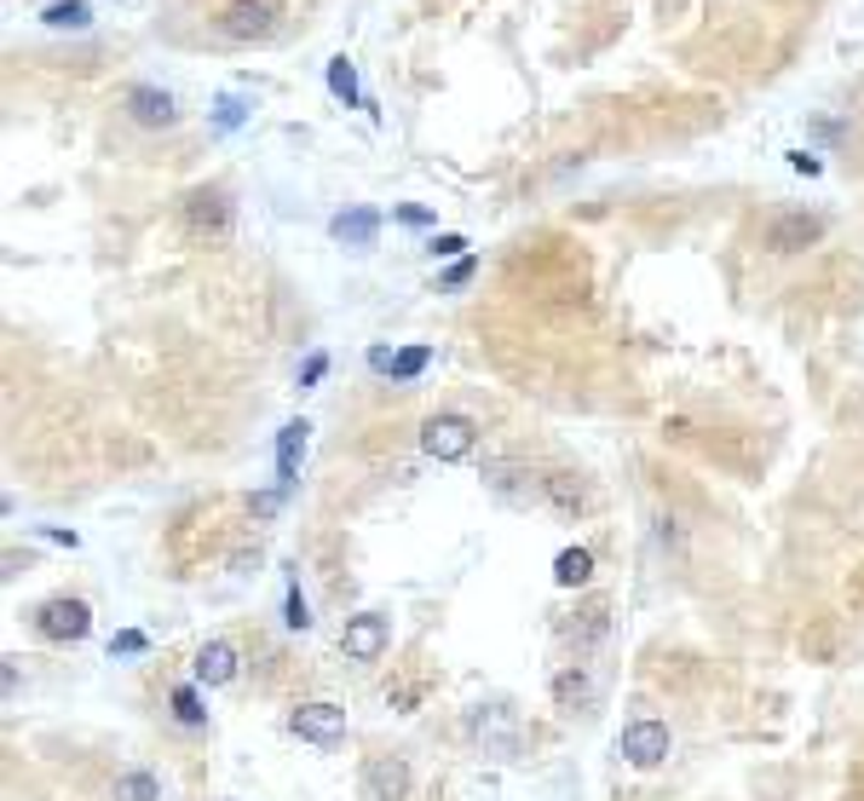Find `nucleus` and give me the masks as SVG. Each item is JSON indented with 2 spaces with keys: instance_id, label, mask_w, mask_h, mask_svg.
I'll return each instance as SVG.
<instances>
[{
  "instance_id": "nucleus-1",
  "label": "nucleus",
  "mask_w": 864,
  "mask_h": 801,
  "mask_svg": "<svg viewBox=\"0 0 864 801\" xmlns=\"http://www.w3.org/2000/svg\"><path fill=\"white\" fill-rule=\"evenodd\" d=\"M283 12H289V0H219L214 30L225 41H271Z\"/></svg>"
},
{
  "instance_id": "nucleus-2",
  "label": "nucleus",
  "mask_w": 864,
  "mask_h": 801,
  "mask_svg": "<svg viewBox=\"0 0 864 801\" xmlns=\"http://www.w3.org/2000/svg\"><path fill=\"white\" fill-rule=\"evenodd\" d=\"M473 444H478V427H473V415H426L421 421V450L432 462H467L473 456Z\"/></svg>"
},
{
  "instance_id": "nucleus-3",
  "label": "nucleus",
  "mask_w": 864,
  "mask_h": 801,
  "mask_svg": "<svg viewBox=\"0 0 864 801\" xmlns=\"http://www.w3.org/2000/svg\"><path fill=\"white\" fill-rule=\"evenodd\" d=\"M185 225H191L196 237H208V242L231 237V225H237L231 191H225V185H196V191H185Z\"/></svg>"
},
{
  "instance_id": "nucleus-4",
  "label": "nucleus",
  "mask_w": 864,
  "mask_h": 801,
  "mask_svg": "<svg viewBox=\"0 0 864 801\" xmlns=\"http://www.w3.org/2000/svg\"><path fill=\"white\" fill-rule=\"evenodd\" d=\"M121 105H127V121H133V128H144V133L180 128V98L162 93V87H150V82H133Z\"/></svg>"
},
{
  "instance_id": "nucleus-5",
  "label": "nucleus",
  "mask_w": 864,
  "mask_h": 801,
  "mask_svg": "<svg viewBox=\"0 0 864 801\" xmlns=\"http://www.w3.org/2000/svg\"><path fill=\"white\" fill-rule=\"evenodd\" d=\"M289 727H294V738H306V744H317V749H335V744L346 738V710L328 704V697H312V704H300V710L289 715Z\"/></svg>"
},
{
  "instance_id": "nucleus-6",
  "label": "nucleus",
  "mask_w": 864,
  "mask_h": 801,
  "mask_svg": "<svg viewBox=\"0 0 864 801\" xmlns=\"http://www.w3.org/2000/svg\"><path fill=\"white\" fill-rule=\"evenodd\" d=\"M392 646V623L380 617V611H358V617H346V635H341V652L352 663H375L380 652Z\"/></svg>"
},
{
  "instance_id": "nucleus-7",
  "label": "nucleus",
  "mask_w": 864,
  "mask_h": 801,
  "mask_svg": "<svg viewBox=\"0 0 864 801\" xmlns=\"http://www.w3.org/2000/svg\"><path fill=\"white\" fill-rule=\"evenodd\" d=\"M617 749H623L628 767H657V761H669V727H663V721H651V715H640V721H628V727H623Z\"/></svg>"
},
{
  "instance_id": "nucleus-8",
  "label": "nucleus",
  "mask_w": 864,
  "mask_h": 801,
  "mask_svg": "<svg viewBox=\"0 0 864 801\" xmlns=\"http://www.w3.org/2000/svg\"><path fill=\"white\" fill-rule=\"evenodd\" d=\"M410 767H403V756H369L364 761V779H358V790H364V801H410Z\"/></svg>"
},
{
  "instance_id": "nucleus-9",
  "label": "nucleus",
  "mask_w": 864,
  "mask_h": 801,
  "mask_svg": "<svg viewBox=\"0 0 864 801\" xmlns=\"http://www.w3.org/2000/svg\"><path fill=\"white\" fill-rule=\"evenodd\" d=\"M824 237V214H807V208H790V214H778L767 225V248L773 255H801V248H812Z\"/></svg>"
},
{
  "instance_id": "nucleus-10",
  "label": "nucleus",
  "mask_w": 864,
  "mask_h": 801,
  "mask_svg": "<svg viewBox=\"0 0 864 801\" xmlns=\"http://www.w3.org/2000/svg\"><path fill=\"white\" fill-rule=\"evenodd\" d=\"M35 629H41L46 640H82V635L93 629V611H87V599L58 594V599H46V606L35 611Z\"/></svg>"
},
{
  "instance_id": "nucleus-11",
  "label": "nucleus",
  "mask_w": 864,
  "mask_h": 801,
  "mask_svg": "<svg viewBox=\"0 0 864 801\" xmlns=\"http://www.w3.org/2000/svg\"><path fill=\"white\" fill-rule=\"evenodd\" d=\"M237 646H225V640H208V646H196V658H191V674H196V686H231L237 681Z\"/></svg>"
},
{
  "instance_id": "nucleus-12",
  "label": "nucleus",
  "mask_w": 864,
  "mask_h": 801,
  "mask_svg": "<svg viewBox=\"0 0 864 801\" xmlns=\"http://www.w3.org/2000/svg\"><path fill=\"white\" fill-rule=\"evenodd\" d=\"M473 733L485 738V749H496V756H514L519 749V715L507 704H490V710L473 715Z\"/></svg>"
},
{
  "instance_id": "nucleus-13",
  "label": "nucleus",
  "mask_w": 864,
  "mask_h": 801,
  "mask_svg": "<svg viewBox=\"0 0 864 801\" xmlns=\"http://www.w3.org/2000/svg\"><path fill=\"white\" fill-rule=\"evenodd\" d=\"M306 421H289L283 433H277V496H289L300 485V456H306Z\"/></svg>"
},
{
  "instance_id": "nucleus-14",
  "label": "nucleus",
  "mask_w": 864,
  "mask_h": 801,
  "mask_svg": "<svg viewBox=\"0 0 864 801\" xmlns=\"http://www.w3.org/2000/svg\"><path fill=\"white\" fill-rule=\"evenodd\" d=\"M328 237L346 242V248H375V237H380V214H375V208H346V214L328 219Z\"/></svg>"
},
{
  "instance_id": "nucleus-15",
  "label": "nucleus",
  "mask_w": 864,
  "mask_h": 801,
  "mask_svg": "<svg viewBox=\"0 0 864 801\" xmlns=\"http://www.w3.org/2000/svg\"><path fill=\"white\" fill-rule=\"evenodd\" d=\"M542 496H548L559 513H582V508H588V490H582L576 473H548V479H542Z\"/></svg>"
},
{
  "instance_id": "nucleus-16",
  "label": "nucleus",
  "mask_w": 864,
  "mask_h": 801,
  "mask_svg": "<svg viewBox=\"0 0 864 801\" xmlns=\"http://www.w3.org/2000/svg\"><path fill=\"white\" fill-rule=\"evenodd\" d=\"M110 801H162V784H156V772H116V784H110Z\"/></svg>"
},
{
  "instance_id": "nucleus-17",
  "label": "nucleus",
  "mask_w": 864,
  "mask_h": 801,
  "mask_svg": "<svg viewBox=\"0 0 864 801\" xmlns=\"http://www.w3.org/2000/svg\"><path fill=\"white\" fill-rule=\"evenodd\" d=\"M588 577H594V554H588V548H565V554L553 560V583L559 588H582Z\"/></svg>"
},
{
  "instance_id": "nucleus-18",
  "label": "nucleus",
  "mask_w": 864,
  "mask_h": 801,
  "mask_svg": "<svg viewBox=\"0 0 864 801\" xmlns=\"http://www.w3.org/2000/svg\"><path fill=\"white\" fill-rule=\"evenodd\" d=\"M323 82H328V93H335L346 110L364 105V93H358V64H352V58H328V75H323Z\"/></svg>"
},
{
  "instance_id": "nucleus-19",
  "label": "nucleus",
  "mask_w": 864,
  "mask_h": 801,
  "mask_svg": "<svg viewBox=\"0 0 864 801\" xmlns=\"http://www.w3.org/2000/svg\"><path fill=\"white\" fill-rule=\"evenodd\" d=\"M41 23L46 30H87L93 12H87V0H53V7L41 12Z\"/></svg>"
},
{
  "instance_id": "nucleus-20",
  "label": "nucleus",
  "mask_w": 864,
  "mask_h": 801,
  "mask_svg": "<svg viewBox=\"0 0 864 801\" xmlns=\"http://www.w3.org/2000/svg\"><path fill=\"white\" fill-rule=\"evenodd\" d=\"M426 369H432V346H403V353L392 358V381L410 387V381H421Z\"/></svg>"
},
{
  "instance_id": "nucleus-21",
  "label": "nucleus",
  "mask_w": 864,
  "mask_h": 801,
  "mask_svg": "<svg viewBox=\"0 0 864 801\" xmlns=\"http://www.w3.org/2000/svg\"><path fill=\"white\" fill-rule=\"evenodd\" d=\"M168 704H173V721H180V727H208V710H202L196 686H173Z\"/></svg>"
},
{
  "instance_id": "nucleus-22",
  "label": "nucleus",
  "mask_w": 864,
  "mask_h": 801,
  "mask_svg": "<svg viewBox=\"0 0 864 801\" xmlns=\"http://www.w3.org/2000/svg\"><path fill=\"white\" fill-rule=\"evenodd\" d=\"M588 692H594V681L582 669H565L553 681V697H559V710H576V704H588Z\"/></svg>"
},
{
  "instance_id": "nucleus-23",
  "label": "nucleus",
  "mask_w": 864,
  "mask_h": 801,
  "mask_svg": "<svg viewBox=\"0 0 864 801\" xmlns=\"http://www.w3.org/2000/svg\"><path fill=\"white\" fill-rule=\"evenodd\" d=\"M283 623L300 635V629H312V611H306V594H300V583H289V599H283Z\"/></svg>"
},
{
  "instance_id": "nucleus-24",
  "label": "nucleus",
  "mask_w": 864,
  "mask_h": 801,
  "mask_svg": "<svg viewBox=\"0 0 864 801\" xmlns=\"http://www.w3.org/2000/svg\"><path fill=\"white\" fill-rule=\"evenodd\" d=\"M426 248H432V260H455V255H467V237H455V231H444V237H432Z\"/></svg>"
},
{
  "instance_id": "nucleus-25",
  "label": "nucleus",
  "mask_w": 864,
  "mask_h": 801,
  "mask_svg": "<svg viewBox=\"0 0 864 801\" xmlns=\"http://www.w3.org/2000/svg\"><path fill=\"white\" fill-rule=\"evenodd\" d=\"M323 375H328V353H312V358H306V369H300V392H312V387L323 381Z\"/></svg>"
},
{
  "instance_id": "nucleus-26",
  "label": "nucleus",
  "mask_w": 864,
  "mask_h": 801,
  "mask_svg": "<svg viewBox=\"0 0 864 801\" xmlns=\"http://www.w3.org/2000/svg\"><path fill=\"white\" fill-rule=\"evenodd\" d=\"M473 271H478V260H455V266L444 271V289H467V283H473Z\"/></svg>"
},
{
  "instance_id": "nucleus-27",
  "label": "nucleus",
  "mask_w": 864,
  "mask_h": 801,
  "mask_svg": "<svg viewBox=\"0 0 864 801\" xmlns=\"http://www.w3.org/2000/svg\"><path fill=\"white\" fill-rule=\"evenodd\" d=\"M214 121H219V133H231V128H242V105H237V98H225V105H219V116H214Z\"/></svg>"
},
{
  "instance_id": "nucleus-28",
  "label": "nucleus",
  "mask_w": 864,
  "mask_h": 801,
  "mask_svg": "<svg viewBox=\"0 0 864 801\" xmlns=\"http://www.w3.org/2000/svg\"><path fill=\"white\" fill-rule=\"evenodd\" d=\"M790 167H796V173H807V180H812V173H824V162L812 156V150H790Z\"/></svg>"
},
{
  "instance_id": "nucleus-29",
  "label": "nucleus",
  "mask_w": 864,
  "mask_h": 801,
  "mask_svg": "<svg viewBox=\"0 0 864 801\" xmlns=\"http://www.w3.org/2000/svg\"><path fill=\"white\" fill-rule=\"evenodd\" d=\"M392 358H398V353H387V346H369V369H375V375H392Z\"/></svg>"
},
{
  "instance_id": "nucleus-30",
  "label": "nucleus",
  "mask_w": 864,
  "mask_h": 801,
  "mask_svg": "<svg viewBox=\"0 0 864 801\" xmlns=\"http://www.w3.org/2000/svg\"><path fill=\"white\" fill-rule=\"evenodd\" d=\"M110 652H144V635L139 629H127V635H116V646Z\"/></svg>"
},
{
  "instance_id": "nucleus-31",
  "label": "nucleus",
  "mask_w": 864,
  "mask_h": 801,
  "mask_svg": "<svg viewBox=\"0 0 864 801\" xmlns=\"http://www.w3.org/2000/svg\"><path fill=\"white\" fill-rule=\"evenodd\" d=\"M398 219H403V225H432V214H426V208H398Z\"/></svg>"
}]
</instances>
